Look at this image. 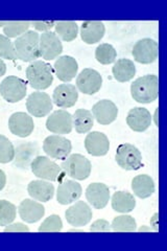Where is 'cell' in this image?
<instances>
[{
  "mask_svg": "<svg viewBox=\"0 0 167 251\" xmlns=\"http://www.w3.org/2000/svg\"><path fill=\"white\" fill-rule=\"evenodd\" d=\"M131 94L140 104L153 103L159 97V77L156 75L138 77L131 85Z\"/></svg>",
  "mask_w": 167,
  "mask_h": 251,
  "instance_id": "6da1fadb",
  "label": "cell"
},
{
  "mask_svg": "<svg viewBox=\"0 0 167 251\" xmlns=\"http://www.w3.org/2000/svg\"><path fill=\"white\" fill-rule=\"evenodd\" d=\"M26 78L34 89H47L53 82V67L49 63L41 60L30 62L26 68Z\"/></svg>",
  "mask_w": 167,
  "mask_h": 251,
  "instance_id": "7a4b0ae2",
  "label": "cell"
},
{
  "mask_svg": "<svg viewBox=\"0 0 167 251\" xmlns=\"http://www.w3.org/2000/svg\"><path fill=\"white\" fill-rule=\"evenodd\" d=\"M40 35L36 30H27L14 41L17 59L23 62H34L40 57Z\"/></svg>",
  "mask_w": 167,
  "mask_h": 251,
  "instance_id": "3957f363",
  "label": "cell"
},
{
  "mask_svg": "<svg viewBox=\"0 0 167 251\" xmlns=\"http://www.w3.org/2000/svg\"><path fill=\"white\" fill-rule=\"evenodd\" d=\"M61 169L75 180H86L91 174L92 166L88 158L81 154L69 155L61 164Z\"/></svg>",
  "mask_w": 167,
  "mask_h": 251,
  "instance_id": "277c9868",
  "label": "cell"
},
{
  "mask_svg": "<svg viewBox=\"0 0 167 251\" xmlns=\"http://www.w3.org/2000/svg\"><path fill=\"white\" fill-rule=\"evenodd\" d=\"M27 86L23 78L9 75L0 84V94L9 103H18L26 96Z\"/></svg>",
  "mask_w": 167,
  "mask_h": 251,
  "instance_id": "5b68a950",
  "label": "cell"
},
{
  "mask_svg": "<svg viewBox=\"0 0 167 251\" xmlns=\"http://www.w3.org/2000/svg\"><path fill=\"white\" fill-rule=\"evenodd\" d=\"M119 167L126 171H137L142 168V155L138 149L131 144H122L117 148L115 155Z\"/></svg>",
  "mask_w": 167,
  "mask_h": 251,
  "instance_id": "8992f818",
  "label": "cell"
},
{
  "mask_svg": "<svg viewBox=\"0 0 167 251\" xmlns=\"http://www.w3.org/2000/svg\"><path fill=\"white\" fill-rule=\"evenodd\" d=\"M30 170L39 179L46 180V181H58L62 169L49 157L37 156L30 163Z\"/></svg>",
  "mask_w": 167,
  "mask_h": 251,
  "instance_id": "52a82bcc",
  "label": "cell"
},
{
  "mask_svg": "<svg viewBox=\"0 0 167 251\" xmlns=\"http://www.w3.org/2000/svg\"><path fill=\"white\" fill-rule=\"evenodd\" d=\"M72 150L71 141L61 135H50L43 141V151L52 159L64 160Z\"/></svg>",
  "mask_w": 167,
  "mask_h": 251,
  "instance_id": "ba28073f",
  "label": "cell"
},
{
  "mask_svg": "<svg viewBox=\"0 0 167 251\" xmlns=\"http://www.w3.org/2000/svg\"><path fill=\"white\" fill-rule=\"evenodd\" d=\"M132 54L140 64H150L157 60L159 54L158 42L150 38H143L134 45Z\"/></svg>",
  "mask_w": 167,
  "mask_h": 251,
  "instance_id": "9c48e42d",
  "label": "cell"
},
{
  "mask_svg": "<svg viewBox=\"0 0 167 251\" xmlns=\"http://www.w3.org/2000/svg\"><path fill=\"white\" fill-rule=\"evenodd\" d=\"M40 57L46 61H51L59 58L63 51V44L61 39L53 31H45L40 36L39 42Z\"/></svg>",
  "mask_w": 167,
  "mask_h": 251,
  "instance_id": "30bf717a",
  "label": "cell"
},
{
  "mask_svg": "<svg viewBox=\"0 0 167 251\" xmlns=\"http://www.w3.org/2000/svg\"><path fill=\"white\" fill-rule=\"evenodd\" d=\"M26 109L29 114L35 117H45L53 109L52 99L46 92L35 91L27 98Z\"/></svg>",
  "mask_w": 167,
  "mask_h": 251,
  "instance_id": "8fae6325",
  "label": "cell"
},
{
  "mask_svg": "<svg viewBox=\"0 0 167 251\" xmlns=\"http://www.w3.org/2000/svg\"><path fill=\"white\" fill-rule=\"evenodd\" d=\"M46 128L58 135L69 134L73 129V119L66 110L53 111L46 121Z\"/></svg>",
  "mask_w": 167,
  "mask_h": 251,
  "instance_id": "7c38bea8",
  "label": "cell"
},
{
  "mask_svg": "<svg viewBox=\"0 0 167 251\" xmlns=\"http://www.w3.org/2000/svg\"><path fill=\"white\" fill-rule=\"evenodd\" d=\"M102 86V77L92 68H85L76 77V88L84 94L92 96L98 92Z\"/></svg>",
  "mask_w": 167,
  "mask_h": 251,
  "instance_id": "4fadbf2b",
  "label": "cell"
},
{
  "mask_svg": "<svg viewBox=\"0 0 167 251\" xmlns=\"http://www.w3.org/2000/svg\"><path fill=\"white\" fill-rule=\"evenodd\" d=\"M92 209L84 201L75 202L65 211V218L67 222L74 227H83L92 220Z\"/></svg>",
  "mask_w": 167,
  "mask_h": 251,
  "instance_id": "5bb4252c",
  "label": "cell"
},
{
  "mask_svg": "<svg viewBox=\"0 0 167 251\" xmlns=\"http://www.w3.org/2000/svg\"><path fill=\"white\" fill-rule=\"evenodd\" d=\"M9 129L14 135L25 138L35 129L33 117L25 112L13 113L9 120Z\"/></svg>",
  "mask_w": 167,
  "mask_h": 251,
  "instance_id": "9a60e30c",
  "label": "cell"
},
{
  "mask_svg": "<svg viewBox=\"0 0 167 251\" xmlns=\"http://www.w3.org/2000/svg\"><path fill=\"white\" fill-rule=\"evenodd\" d=\"M78 100L77 88L72 84H61L55 87L52 94V103L59 108L73 107Z\"/></svg>",
  "mask_w": 167,
  "mask_h": 251,
  "instance_id": "2e32d148",
  "label": "cell"
},
{
  "mask_svg": "<svg viewBox=\"0 0 167 251\" xmlns=\"http://www.w3.org/2000/svg\"><path fill=\"white\" fill-rule=\"evenodd\" d=\"M39 146L35 141H27L22 143L15 149V166L22 170H27L30 168V163L38 156Z\"/></svg>",
  "mask_w": 167,
  "mask_h": 251,
  "instance_id": "e0dca14e",
  "label": "cell"
},
{
  "mask_svg": "<svg viewBox=\"0 0 167 251\" xmlns=\"http://www.w3.org/2000/svg\"><path fill=\"white\" fill-rule=\"evenodd\" d=\"M92 115L99 125L112 124L118 115V108L110 100H101L92 107Z\"/></svg>",
  "mask_w": 167,
  "mask_h": 251,
  "instance_id": "ac0fdd59",
  "label": "cell"
},
{
  "mask_svg": "<svg viewBox=\"0 0 167 251\" xmlns=\"http://www.w3.org/2000/svg\"><path fill=\"white\" fill-rule=\"evenodd\" d=\"M78 70V64L76 60L71 56L59 57L54 62L53 72L55 75L62 82L68 83L75 77Z\"/></svg>",
  "mask_w": 167,
  "mask_h": 251,
  "instance_id": "d6986e66",
  "label": "cell"
},
{
  "mask_svg": "<svg viewBox=\"0 0 167 251\" xmlns=\"http://www.w3.org/2000/svg\"><path fill=\"white\" fill-rule=\"evenodd\" d=\"M20 218L26 223H36L45 215V207L41 202L34 199H24L18 206Z\"/></svg>",
  "mask_w": 167,
  "mask_h": 251,
  "instance_id": "ffe728a7",
  "label": "cell"
},
{
  "mask_svg": "<svg viewBox=\"0 0 167 251\" xmlns=\"http://www.w3.org/2000/svg\"><path fill=\"white\" fill-rule=\"evenodd\" d=\"M86 198L94 208H105L110 200V188L105 183H91L86 190Z\"/></svg>",
  "mask_w": 167,
  "mask_h": 251,
  "instance_id": "44dd1931",
  "label": "cell"
},
{
  "mask_svg": "<svg viewBox=\"0 0 167 251\" xmlns=\"http://www.w3.org/2000/svg\"><path fill=\"white\" fill-rule=\"evenodd\" d=\"M86 151L92 156H105L110 149V141L106 134L102 132H90L85 138Z\"/></svg>",
  "mask_w": 167,
  "mask_h": 251,
  "instance_id": "7402d4cb",
  "label": "cell"
},
{
  "mask_svg": "<svg viewBox=\"0 0 167 251\" xmlns=\"http://www.w3.org/2000/svg\"><path fill=\"white\" fill-rule=\"evenodd\" d=\"M83 193L82 185L74 180H65L59 184L57 190V200L62 205H68L81 198Z\"/></svg>",
  "mask_w": 167,
  "mask_h": 251,
  "instance_id": "603a6c76",
  "label": "cell"
},
{
  "mask_svg": "<svg viewBox=\"0 0 167 251\" xmlns=\"http://www.w3.org/2000/svg\"><path fill=\"white\" fill-rule=\"evenodd\" d=\"M153 117L146 108L135 107L126 116V124L135 132H143L149 128Z\"/></svg>",
  "mask_w": 167,
  "mask_h": 251,
  "instance_id": "cb8c5ba5",
  "label": "cell"
},
{
  "mask_svg": "<svg viewBox=\"0 0 167 251\" xmlns=\"http://www.w3.org/2000/svg\"><path fill=\"white\" fill-rule=\"evenodd\" d=\"M27 193L34 200L39 202H48L53 198L54 186L46 180H34L27 185Z\"/></svg>",
  "mask_w": 167,
  "mask_h": 251,
  "instance_id": "d4e9b609",
  "label": "cell"
},
{
  "mask_svg": "<svg viewBox=\"0 0 167 251\" xmlns=\"http://www.w3.org/2000/svg\"><path fill=\"white\" fill-rule=\"evenodd\" d=\"M106 27L101 21H84L81 26V38L87 44L99 42L105 36Z\"/></svg>",
  "mask_w": 167,
  "mask_h": 251,
  "instance_id": "484cf974",
  "label": "cell"
},
{
  "mask_svg": "<svg viewBox=\"0 0 167 251\" xmlns=\"http://www.w3.org/2000/svg\"><path fill=\"white\" fill-rule=\"evenodd\" d=\"M132 190L140 199H146L155 193V182L148 175H138L132 180Z\"/></svg>",
  "mask_w": 167,
  "mask_h": 251,
  "instance_id": "4316f807",
  "label": "cell"
},
{
  "mask_svg": "<svg viewBox=\"0 0 167 251\" xmlns=\"http://www.w3.org/2000/svg\"><path fill=\"white\" fill-rule=\"evenodd\" d=\"M112 73L116 81L120 83L129 82L136 75V66L130 59H119L114 64Z\"/></svg>",
  "mask_w": 167,
  "mask_h": 251,
  "instance_id": "83f0119b",
  "label": "cell"
},
{
  "mask_svg": "<svg viewBox=\"0 0 167 251\" xmlns=\"http://www.w3.org/2000/svg\"><path fill=\"white\" fill-rule=\"evenodd\" d=\"M112 208L121 214H128L136 207V200L128 192H116L112 196Z\"/></svg>",
  "mask_w": 167,
  "mask_h": 251,
  "instance_id": "f1b7e54d",
  "label": "cell"
},
{
  "mask_svg": "<svg viewBox=\"0 0 167 251\" xmlns=\"http://www.w3.org/2000/svg\"><path fill=\"white\" fill-rule=\"evenodd\" d=\"M73 127L79 134L88 133L94 125V117L92 112L87 109H77L73 116Z\"/></svg>",
  "mask_w": 167,
  "mask_h": 251,
  "instance_id": "f546056e",
  "label": "cell"
},
{
  "mask_svg": "<svg viewBox=\"0 0 167 251\" xmlns=\"http://www.w3.org/2000/svg\"><path fill=\"white\" fill-rule=\"evenodd\" d=\"M55 34L65 42H71L77 37L78 26L74 21H59L54 25Z\"/></svg>",
  "mask_w": 167,
  "mask_h": 251,
  "instance_id": "4dcf8cb0",
  "label": "cell"
},
{
  "mask_svg": "<svg viewBox=\"0 0 167 251\" xmlns=\"http://www.w3.org/2000/svg\"><path fill=\"white\" fill-rule=\"evenodd\" d=\"M136 220L129 215L115 217L111 224V229L115 232H133L136 230Z\"/></svg>",
  "mask_w": 167,
  "mask_h": 251,
  "instance_id": "1f68e13d",
  "label": "cell"
},
{
  "mask_svg": "<svg viewBox=\"0 0 167 251\" xmlns=\"http://www.w3.org/2000/svg\"><path fill=\"white\" fill-rule=\"evenodd\" d=\"M117 52L114 47L109 43H102L98 45L95 50V59L98 63L103 65L112 64L115 62Z\"/></svg>",
  "mask_w": 167,
  "mask_h": 251,
  "instance_id": "d6a6232c",
  "label": "cell"
},
{
  "mask_svg": "<svg viewBox=\"0 0 167 251\" xmlns=\"http://www.w3.org/2000/svg\"><path fill=\"white\" fill-rule=\"evenodd\" d=\"M30 26L29 21H6L3 26V34L7 38H18Z\"/></svg>",
  "mask_w": 167,
  "mask_h": 251,
  "instance_id": "836d02e7",
  "label": "cell"
},
{
  "mask_svg": "<svg viewBox=\"0 0 167 251\" xmlns=\"http://www.w3.org/2000/svg\"><path fill=\"white\" fill-rule=\"evenodd\" d=\"M17 216V208L13 203L6 200H0V226H7L13 223Z\"/></svg>",
  "mask_w": 167,
  "mask_h": 251,
  "instance_id": "e575fe53",
  "label": "cell"
},
{
  "mask_svg": "<svg viewBox=\"0 0 167 251\" xmlns=\"http://www.w3.org/2000/svg\"><path fill=\"white\" fill-rule=\"evenodd\" d=\"M15 148L12 141L0 134V163H9L14 160Z\"/></svg>",
  "mask_w": 167,
  "mask_h": 251,
  "instance_id": "d590c367",
  "label": "cell"
},
{
  "mask_svg": "<svg viewBox=\"0 0 167 251\" xmlns=\"http://www.w3.org/2000/svg\"><path fill=\"white\" fill-rule=\"evenodd\" d=\"M63 229V222L60 216L51 215L46 218L39 227L40 232H59Z\"/></svg>",
  "mask_w": 167,
  "mask_h": 251,
  "instance_id": "8d00e7d4",
  "label": "cell"
},
{
  "mask_svg": "<svg viewBox=\"0 0 167 251\" xmlns=\"http://www.w3.org/2000/svg\"><path fill=\"white\" fill-rule=\"evenodd\" d=\"M0 58L6 59V60H16L17 56H16L15 46L14 42L10 38L6 36L0 34Z\"/></svg>",
  "mask_w": 167,
  "mask_h": 251,
  "instance_id": "74e56055",
  "label": "cell"
},
{
  "mask_svg": "<svg viewBox=\"0 0 167 251\" xmlns=\"http://www.w3.org/2000/svg\"><path fill=\"white\" fill-rule=\"evenodd\" d=\"M90 231L91 232H110L112 231L111 229V224L107 221V220H96V221L93 222L90 226Z\"/></svg>",
  "mask_w": 167,
  "mask_h": 251,
  "instance_id": "f35d334b",
  "label": "cell"
},
{
  "mask_svg": "<svg viewBox=\"0 0 167 251\" xmlns=\"http://www.w3.org/2000/svg\"><path fill=\"white\" fill-rule=\"evenodd\" d=\"M54 25H55L54 21H31L30 22V25H33L36 30L42 31V33L49 31L52 27H54Z\"/></svg>",
  "mask_w": 167,
  "mask_h": 251,
  "instance_id": "ab89813d",
  "label": "cell"
},
{
  "mask_svg": "<svg viewBox=\"0 0 167 251\" xmlns=\"http://www.w3.org/2000/svg\"><path fill=\"white\" fill-rule=\"evenodd\" d=\"M29 228L23 223L17 222V223H11L7 226H5L4 232H28Z\"/></svg>",
  "mask_w": 167,
  "mask_h": 251,
  "instance_id": "60d3db41",
  "label": "cell"
},
{
  "mask_svg": "<svg viewBox=\"0 0 167 251\" xmlns=\"http://www.w3.org/2000/svg\"><path fill=\"white\" fill-rule=\"evenodd\" d=\"M6 184V176L4 172L0 169V192H1Z\"/></svg>",
  "mask_w": 167,
  "mask_h": 251,
  "instance_id": "b9f144b4",
  "label": "cell"
},
{
  "mask_svg": "<svg viewBox=\"0 0 167 251\" xmlns=\"http://www.w3.org/2000/svg\"><path fill=\"white\" fill-rule=\"evenodd\" d=\"M5 73H6V65H5L4 61L0 58V77L3 76L5 75Z\"/></svg>",
  "mask_w": 167,
  "mask_h": 251,
  "instance_id": "7bdbcfd3",
  "label": "cell"
},
{
  "mask_svg": "<svg viewBox=\"0 0 167 251\" xmlns=\"http://www.w3.org/2000/svg\"><path fill=\"white\" fill-rule=\"evenodd\" d=\"M157 221H158V214H156L154 217H153V219H152V222L154 223V228H155V230H158L159 229V224L157 223Z\"/></svg>",
  "mask_w": 167,
  "mask_h": 251,
  "instance_id": "ee69618b",
  "label": "cell"
},
{
  "mask_svg": "<svg viewBox=\"0 0 167 251\" xmlns=\"http://www.w3.org/2000/svg\"><path fill=\"white\" fill-rule=\"evenodd\" d=\"M139 231H150V229H149V228H146L145 226H142L141 228L139 229Z\"/></svg>",
  "mask_w": 167,
  "mask_h": 251,
  "instance_id": "f6af8a7d",
  "label": "cell"
},
{
  "mask_svg": "<svg viewBox=\"0 0 167 251\" xmlns=\"http://www.w3.org/2000/svg\"><path fill=\"white\" fill-rule=\"evenodd\" d=\"M157 114H158V109L156 110V113H155V116H154V117H155V123H156V125L158 126V121H157Z\"/></svg>",
  "mask_w": 167,
  "mask_h": 251,
  "instance_id": "bcb514c9",
  "label": "cell"
},
{
  "mask_svg": "<svg viewBox=\"0 0 167 251\" xmlns=\"http://www.w3.org/2000/svg\"><path fill=\"white\" fill-rule=\"evenodd\" d=\"M6 21H0V27H3L5 25Z\"/></svg>",
  "mask_w": 167,
  "mask_h": 251,
  "instance_id": "7dc6e473",
  "label": "cell"
}]
</instances>
